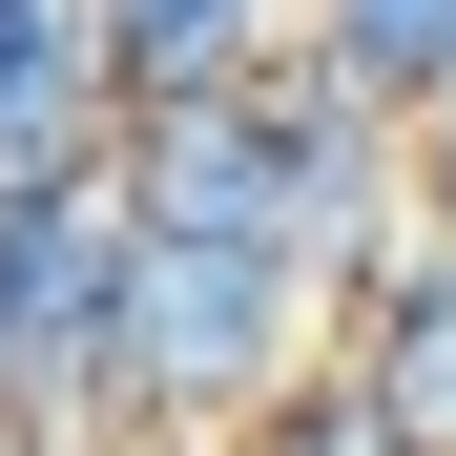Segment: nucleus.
Wrapping results in <instances>:
<instances>
[{
    "label": "nucleus",
    "instance_id": "3",
    "mask_svg": "<svg viewBox=\"0 0 456 456\" xmlns=\"http://www.w3.org/2000/svg\"><path fill=\"white\" fill-rule=\"evenodd\" d=\"M332 395L395 436V456H456V208L353 290V373H332Z\"/></svg>",
    "mask_w": 456,
    "mask_h": 456
},
{
    "label": "nucleus",
    "instance_id": "4",
    "mask_svg": "<svg viewBox=\"0 0 456 456\" xmlns=\"http://www.w3.org/2000/svg\"><path fill=\"white\" fill-rule=\"evenodd\" d=\"M312 62H332L353 104H395V125H415V104L456 84V0H312Z\"/></svg>",
    "mask_w": 456,
    "mask_h": 456
},
{
    "label": "nucleus",
    "instance_id": "6",
    "mask_svg": "<svg viewBox=\"0 0 456 456\" xmlns=\"http://www.w3.org/2000/svg\"><path fill=\"white\" fill-rule=\"evenodd\" d=\"M228 456H395V436H373L353 395H290V415H249V436H228Z\"/></svg>",
    "mask_w": 456,
    "mask_h": 456
},
{
    "label": "nucleus",
    "instance_id": "5",
    "mask_svg": "<svg viewBox=\"0 0 456 456\" xmlns=\"http://www.w3.org/2000/svg\"><path fill=\"white\" fill-rule=\"evenodd\" d=\"M104 42H125V104L145 84H228V62H270V0H104Z\"/></svg>",
    "mask_w": 456,
    "mask_h": 456
},
{
    "label": "nucleus",
    "instance_id": "1",
    "mask_svg": "<svg viewBox=\"0 0 456 456\" xmlns=\"http://www.w3.org/2000/svg\"><path fill=\"white\" fill-rule=\"evenodd\" d=\"M312 290L290 249H208V228L125 208V332H104V415L125 436H249L312 395Z\"/></svg>",
    "mask_w": 456,
    "mask_h": 456
},
{
    "label": "nucleus",
    "instance_id": "2",
    "mask_svg": "<svg viewBox=\"0 0 456 456\" xmlns=\"http://www.w3.org/2000/svg\"><path fill=\"white\" fill-rule=\"evenodd\" d=\"M125 145V42L104 0H0V187H62Z\"/></svg>",
    "mask_w": 456,
    "mask_h": 456
}]
</instances>
